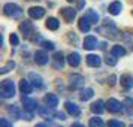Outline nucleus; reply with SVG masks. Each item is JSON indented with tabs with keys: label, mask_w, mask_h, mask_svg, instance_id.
Returning <instances> with one entry per match:
<instances>
[{
	"label": "nucleus",
	"mask_w": 133,
	"mask_h": 127,
	"mask_svg": "<svg viewBox=\"0 0 133 127\" xmlns=\"http://www.w3.org/2000/svg\"><path fill=\"white\" fill-rule=\"evenodd\" d=\"M97 31L103 35L105 37H108V39H118L120 37V31L117 29V25H115L114 21H111V19H103L102 25H99L97 27Z\"/></svg>",
	"instance_id": "nucleus-1"
},
{
	"label": "nucleus",
	"mask_w": 133,
	"mask_h": 127,
	"mask_svg": "<svg viewBox=\"0 0 133 127\" xmlns=\"http://www.w3.org/2000/svg\"><path fill=\"white\" fill-rule=\"evenodd\" d=\"M0 96L3 99H11L15 96V84L12 79H5L0 84Z\"/></svg>",
	"instance_id": "nucleus-2"
},
{
	"label": "nucleus",
	"mask_w": 133,
	"mask_h": 127,
	"mask_svg": "<svg viewBox=\"0 0 133 127\" xmlns=\"http://www.w3.org/2000/svg\"><path fill=\"white\" fill-rule=\"evenodd\" d=\"M3 12H5V15L9 17V18L17 19L23 15V9H21L18 5H15V3H6V5L3 6Z\"/></svg>",
	"instance_id": "nucleus-3"
},
{
	"label": "nucleus",
	"mask_w": 133,
	"mask_h": 127,
	"mask_svg": "<svg viewBox=\"0 0 133 127\" xmlns=\"http://www.w3.org/2000/svg\"><path fill=\"white\" fill-rule=\"evenodd\" d=\"M84 84L85 79L82 75H79V73L69 75V88L70 90H81V88H84Z\"/></svg>",
	"instance_id": "nucleus-4"
},
{
	"label": "nucleus",
	"mask_w": 133,
	"mask_h": 127,
	"mask_svg": "<svg viewBox=\"0 0 133 127\" xmlns=\"http://www.w3.org/2000/svg\"><path fill=\"white\" fill-rule=\"evenodd\" d=\"M106 109L112 114H117V112H121L124 109V103H120L117 99H108L106 102Z\"/></svg>",
	"instance_id": "nucleus-5"
},
{
	"label": "nucleus",
	"mask_w": 133,
	"mask_h": 127,
	"mask_svg": "<svg viewBox=\"0 0 133 127\" xmlns=\"http://www.w3.org/2000/svg\"><path fill=\"white\" fill-rule=\"evenodd\" d=\"M35 61H36L39 66H45V64H48L49 57H48L46 49H39V51H36V52H35Z\"/></svg>",
	"instance_id": "nucleus-6"
},
{
	"label": "nucleus",
	"mask_w": 133,
	"mask_h": 127,
	"mask_svg": "<svg viewBox=\"0 0 133 127\" xmlns=\"http://www.w3.org/2000/svg\"><path fill=\"white\" fill-rule=\"evenodd\" d=\"M60 14H61V17L64 18L66 23H72L73 19L76 18V11L73 8H61Z\"/></svg>",
	"instance_id": "nucleus-7"
},
{
	"label": "nucleus",
	"mask_w": 133,
	"mask_h": 127,
	"mask_svg": "<svg viewBox=\"0 0 133 127\" xmlns=\"http://www.w3.org/2000/svg\"><path fill=\"white\" fill-rule=\"evenodd\" d=\"M19 31L24 35V36H31L33 35V31H35V25H33V23H30V21H23L21 24H19Z\"/></svg>",
	"instance_id": "nucleus-8"
},
{
	"label": "nucleus",
	"mask_w": 133,
	"mask_h": 127,
	"mask_svg": "<svg viewBox=\"0 0 133 127\" xmlns=\"http://www.w3.org/2000/svg\"><path fill=\"white\" fill-rule=\"evenodd\" d=\"M45 15V8L42 6H33L29 9V17L33 19H41Z\"/></svg>",
	"instance_id": "nucleus-9"
},
{
	"label": "nucleus",
	"mask_w": 133,
	"mask_h": 127,
	"mask_svg": "<svg viewBox=\"0 0 133 127\" xmlns=\"http://www.w3.org/2000/svg\"><path fill=\"white\" fill-rule=\"evenodd\" d=\"M63 66H64V55L61 52H55L52 55V67L57 69V70H61Z\"/></svg>",
	"instance_id": "nucleus-10"
},
{
	"label": "nucleus",
	"mask_w": 133,
	"mask_h": 127,
	"mask_svg": "<svg viewBox=\"0 0 133 127\" xmlns=\"http://www.w3.org/2000/svg\"><path fill=\"white\" fill-rule=\"evenodd\" d=\"M23 106H24V111L27 112H33L37 109V102L35 99H29V97H23Z\"/></svg>",
	"instance_id": "nucleus-11"
},
{
	"label": "nucleus",
	"mask_w": 133,
	"mask_h": 127,
	"mask_svg": "<svg viewBox=\"0 0 133 127\" xmlns=\"http://www.w3.org/2000/svg\"><path fill=\"white\" fill-rule=\"evenodd\" d=\"M90 109H91V112L100 115V114H103V112H105V109H106V103L103 102V100H96L94 103H91Z\"/></svg>",
	"instance_id": "nucleus-12"
},
{
	"label": "nucleus",
	"mask_w": 133,
	"mask_h": 127,
	"mask_svg": "<svg viewBox=\"0 0 133 127\" xmlns=\"http://www.w3.org/2000/svg\"><path fill=\"white\" fill-rule=\"evenodd\" d=\"M64 108H66L67 114L72 115V117H79V115H81V109H79V106H76V105L72 103V102H66L64 103Z\"/></svg>",
	"instance_id": "nucleus-13"
},
{
	"label": "nucleus",
	"mask_w": 133,
	"mask_h": 127,
	"mask_svg": "<svg viewBox=\"0 0 133 127\" xmlns=\"http://www.w3.org/2000/svg\"><path fill=\"white\" fill-rule=\"evenodd\" d=\"M85 61H87V64H88L90 67H99L100 63H102V58H100L97 54H88L87 57H85Z\"/></svg>",
	"instance_id": "nucleus-14"
},
{
	"label": "nucleus",
	"mask_w": 133,
	"mask_h": 127,
	"mask_svg": "<svg viewBox=\"0 0 133 127\" xmlns=\"http://www.w3.org/2000/svg\"><path fill=\"white\" fill-rule=\"evenodd\" d=\"M43 102H45V105L49 106V108H55V106L58 105V97H57V94L48 93V94H45V97H43Z\"/></svg>",
	"instance_id": "nucleus-15"
},
{
	"label": "nucleus",
	"mask_w": 133,
	"mask_h": 127,
	"mask_svg": "<svg viewBox=\"0 0 133 127\" xmlns=\"http://www.w3.org/2000/svg\"><path fill=\"white\" fill-rule=\"evenodd\" d=\"M29 79H30V82L33 84V87H36V88H42L43 87V79L41 75L31 72V73H29Z\"/></svg>",
	"instance_id": "nucleus-16"
},
{
	"label": "nucleus",
	"mask_w": 133,
	"mask_h": 127,
	"mask_svg": "<svg viewBox=\"0 0 133 127\" xmlns=\"http://www.w3.org/2000/svg\"><path fill=\"white\" fill-rule=\"evenodd\" d=\"M51 109L52 108H49V106H41V108H37V112H39V115H41L42 118L51 120L52 117H55V112H52Z\"/></svg>",
	"instance_id": "nucleus-17"
},
{
	"label": "nucleus",
	"mask_w": 133,
	"mask_h": 127,
	"mask_svg": "<svg viewBox=\"0 0 133 127\" xmlns=\"http://www.w3.org/2000/svg\"><path fill=\"white\" fill-rule=\"evenodd\" d=\"M19 91L23 94H30L31 91H33V84H31L30 81H27V79H21L19 81Z\"/></svg>",
	"instance_id": "nucleus-18"
},
{
	"label": "nucleus",
	"mask_w": 133,
	"mask_h": 127,
	"mask_svg": "<svg viewBox=\"0 0 133 127\" xmlns=\"http://www.w3.org/2000/svg\"><path fill=\"white\" fill-rule=\"evenodd\" d=\"M66 61L70 64L72 67H78L79 63H81V55L78 54V52H70V54L67 55Z\"/></svg>",
	"instance_id": "nucleus-19"
},
{
	"label": "nucleus",
	"mask_w": 133,
	"mask_h": 127,
	"mask_svg": "<svg viewBox=\"0 0 133 127\" xmlns=\"http://www.w3.org/2000/svg\"><path fill=\"white\" fill-rule=\"evenodd\" d=\"M121 9H123V3L117 0V2H112V3L109 5V8H108V12L111 14V15H120Z\"/></svg>",
	"instance_id": "nucleus-20"
},
{
	"label": "nucleus",
	"mask_w": 133,
	"mask_h": 127,
	"mask_svg": "<svg viewBox=\"0 0 133 127\" xmlns=\"http://www.w3.org/2000/svg\"><path fill=\"white\" fill-rule=\"evenodd\" d=\"M97 46V39L94 36H87L84 39V48L91 51V49H94Z\"/></svg>",
	"instance_id": "nucleus-21"
},
{
	"label": "nucleus",
	"mask_w": 133,
	"mask_h": 127,
	"mask_svg": "<svg viewBox=\"0 0 133 127\" xmlns=\"http://www.w3.org/2000/svg\"><path fill=\"white\" fill-rule=\"evenodd\" d=\"M90 27H91V23L88 21V19L85 18V17H82V18H79V23H78V29L82 33H87V31H90Z\"/></svg>",
	"instance_id": "nucleus-22"
},
{
	"label": "nucleus",
	"mask_w": 133,
	"mask_h": 127,
	"mask_svg": "<svg viewBox=\"0 0 133 127\" xmlns=\"http://www.w3.org/2000/svg\"><path fill=\"white\" fill-rule=\"evenodd\" d=\"M45 25H46V29L48 30H52V31H55L58 27H60V23H58V19L57 18H54V17H51V18H48L46 19V23H45Z\"/></svg>",
	"instance_id": "nucleus-23"
},
{
	"label": "nucleus",
	"mask_w": 133,
	"mask_h": 127,
	"mask_svg": "<svg viewBox=\"0 0 133 127\" xmlns=\"http://www.w3.org/2000/svg\"><path fill=\"white\" fill-rule=\"evenodd\" d=\"M120 82L121 85L124 87V88H132L133 87V78L130 76V75H123L120 78Z\"/></svg>",
	"instance_id": "nucleus-24"
},
{
	"label": "nucleus",
	"mask_w": 133,
	"mask_h": 127,
	"mask_svg": "<svg viewBox=\"0 0 133 127\" xmlns=\"http://www.w3.org/2000/svg\"><path fill=\"white\" fill-rule=\"evenodd\" d=\"M84 17L88 19L90 23H97V21H99V15H97V12L96 11H93V9H88V11L85 12Z\"/></svg>",
	"instance_id": "nucleus-25"
},
{
	"label": "nucleus",
	"mask_w": 133,
	"mask_h": 127,
	"mask_svg": "<svg viewBox=\"0 0 133 127\" xmlns=\"http://www.w3.org/2000/svg\"><path fill=\"white\" fill-rule=\"evenodd\" d=\"M111 52L120 58V57H124V55H126V48H124V46H120V45H115V46H112Z\"/></svg>",
	"instance_id": "nucleus-26"
},
{
	"label": "nucleus",
	"mask_w": 133,
	"mask_h": 127,
	"mask_svg": "<svg viewBox=\"0 0 133 127\" xmlns=\"http://www.w3.org/2000/svg\"><path fill=\"white\" fill-rule=\"evenodd\" d=\"M93 94H94V91L91 90V88H85V90L81 91V96H79V99H81L82 102H87V100H90L91 97H93Z\"/></svg>",
	"instance_id": "nucleus-27"
},
{
	"label": "nucleus",
	"mask_w": 133,
	"mask_h": 127,
	"mask_svg": "<svg viewBox=\"0 0 133 127\" xmlns=\"http://www.w3.org/2000/svg\"><path fill=\"white\" fill-rule=\"evenodd\" d=\"M88 127H105V123H103L102 118L93 117V118H90V121H88Z\"/></svg>",
	"instance_id": "nucleus-28"
},
{
	"label": "nucleus",
	"mask_w": 133,
	"mask_h": 127,
	"mask_svg": "<svg viewBox=\"0 0 133 127\" xmlns=\"http://www.w3.org/2000/svg\"><path fill=\"white\" fill-rule=\"evenodd\" d=\"M8 112L12 115L14 120H19V117H21V112H19V109L17 108V106H14V105L8 106Z\"/></svg>",
	"instance_id": "nucleus-29"
},
{
	"label": "nucleus",
	"mask_w": 133,
	"mask_h": 127,
	"mask_svg": "<svg viewBox=\"0 0 133 127\" xmlns=\"http://www.w3.org/2000/svg\"><path fill=\"white\" fill-rule=\"evenodd\" d=\"M14 67H15V61H8L6 64H5V66L2 67V69H0V73H2V75H5V73H8V72H11V70H12Z\"/></svg>",
	"instance_id": "nucleus-30"
},
{
	"label": "nucleus",
	"mask_w": 133,
	"mask_h": 127,
	"mask_svg": "<svg viewBox=\"0 0 133 127\" xmlns=\"http://www.w3.org/2000/svg\"><path fill=\"white\" fill-rule=\"evenodd\" d=\"M41 46L43 49H48V51H54L55 48L54 42H51V41H41Z\"/></svg>",
	"instance_id": "nucleus-31"
},
{
	"label": "nucleus",
	"mask_w": 133,
	"mask_h": 127,
	"mask_svg": "<svg viewBox=\"0 0 133 127\" xmlns=\"http://www.w3.org/2000/svg\"><path fill=\"white\" fill-rule=\"evenodd\" d=\"M117 58H118V57L111 52V54H109L108 57L105 58V61H106V64H108V66H115V64H117V61H118Z\"/></svg>",
	"instance_id": "nucleus-32"
},
{
	"label": "nucleus",
	"mask_w": 133,
	"mask_h": 127,
	"mask_svg": "<svg viewBox=\"0 0 133 127\" xmlns=\"http://www.w3.org/2000/svg\"><path fill=\"white\" fill-rule=\"evenodd\" d=\"M123 39L127 45H132L133 46V33H123Z\"/></svg>",
	"instance_id": "nucleus-33"
},
{
	"label": "nucleus",
	"mask_w": 133,
	"mask_h": 127,
	"mask_svg": "<svg viewBox=\"0 0 133 127\" xmlns=\"http://www.w3.org/2000/svg\"><path fill=\"white\" fill-rule=\"evenodd\" d=\"M108 127H126L124 126V123L120 120H111L108 123Z\"/></svg>",
	"instance_id": "nucleus-34"
},
{
	"label": "nucleus",
	"mask_w": 133,
	"mask_h": 127,
	"mask_svg": "<svg viewBox=\"0 0 133 127\" xmlns=\"http://www.w3.org/2000/svg\"><path fill=\"white\" fill-rule=\"evenodd\" d=\"M9 41H11V43H12L14 46H17V45L19 43V39H18V36H17L15 33H12V35H11V37H9Z\"/></svg>",
	"instance_id": "nucleus-35"
},
{
	"label": "nucleus",
	"mask_w": 133,
	"mask_h": 127,
	"mask_svg": "<svg viewBox=\"0 0 133 127\" xmlns=\"http://www.w3.org/2000/svg\"><path fill=\"white\" fill-rule=\"evenodd\" d=\"M0 127H12V123L6 118H2L0 120Z\"/></svg>",
	"instance_id": "nucleus-36"
},
{
	"label": "nucleus",
	"mask_w": 133,
	"mask_h": 127,
	"mask_svg": "<svg viewBox=\"0 0 133 127\" xmlns=\"http://www.w3.org/2000/svg\"><path fill=\"white\" fill-rule=\"evenodd\" d=\"M124 105H126L124 108H133V100L130 97H126V99H124Z\"/></svg>",
	"instance_id": "nucleus-37"
},
{
	"label": "nucleus",
	"mask_w": 133,
	"mask_h": 127,
	"mask_svg": "<svg viewBox=\"0 0 133 127\" xmlns=\"http://www.w3.org/2000/svg\"><path fill=\"white\" fill-rule=\"evenodd\" d=\"M67 39H69V41H70V42H78V37H76V35H75V33H67Z\"/></svg>",
	"instance_id": "nucleus-38"
},
{
	"label": "nucleus",
	"mask_w": 133,
	"mask_h": 127,
	"mask_svg": "<svg viewBox=\"0 0 133 127\" xmlns=\"http://www.w3.org/2000/svg\"><path fill=\"white\" fill-rule=\"evenodd\" d=\"M115 81H117V78H115L114 75H111V76H109V85H111V87L115 85Z\"/></svg>",
	"instance_id": "nucleus-39"
},
{
	"label": "nucleus",
	"mask_w": 133,
	"mask_h": 127,
	"mask_svg": "<svg viewBox=\"0 0 133 127\" xmlns=\"http://www.w3.org/2000/svg\"><path fill=\"white\" fill-rule=\"evenodd\" d=\"M55 117L60 118V120H66V115L63 114V112H55Z\"/></svg>",
	"instance_id": "nucleus-40"
},
{
	"label": "nucleus",
	"mask_w": 133,
	"mask_h": 127,
	"mask_svg": "<svg viewBox=\"0 0 133 127\" xmlns=\"http://www.w3.org/2000/svg\"><path fill=\"white\" fill-rule=\"evenodd\" d=\"M85 6V0H79L78 2V9H82Z\"/></svg>",
	"instance_id": "nucleus-41"
},
{
	"label": "nucleus",
	"mask_w": 133,
	"mask_h": 127,
	"mask_svg": "<svg viewBox=\"0 0 133 127\" xmlns=\"http://www.w3.org/2000/svg\"><path fill=\"white\" fill-rule=\"evenodd\" d=\"M72 127H85V126H84V124H81V123H73Z\"/></svg>",
	"instance_id": "nucleus-42"
},
{
	"label": "nucleus",
	"mask_w": 133,
	"mask_h": 127,
	"mask_svg": "<svg viewBox=\"0 0 133 127\" xmlns=\"http://www.w3.org/2000/svg\"><path fill=\"white\" fill-rule=\"evenodd\" d=\"M36 127H48L46 124H43V123H39V124H36Z\"/></svg>",
	"instance_id": "nucleus-43"
},
{
	"label": "nucleus",
	"mask_w": 133,
	"mask_h": 127,
	"mask_svg": "<svg viewBox=\"0 0 133 127\" xmlns=\"http://www.w3.org/2000/svg\"><path fill=\"white\" fill-rule=\"evenodd\" d=\"M67 2H70V3H72V2H75V0H67Z\"/></svg>",
	"instance_id": "nucleus-44"
},
{
	"label": "nucleus",
	"mask_w": 133,
	"mask_h": 127,
	"mask_svg": "<svg viewBox=\"0 0 133 127\" xmlns=\"http://www.w3.org/2000/svg\"><path fill=\"white\" fill-rule=\"evenodd\" d=\"M130 127H133V124H130Z\"/></svg>",
	"instance_id": "nucleus-45"
},
{
	"label": "nucleus",
	"mask_w": 133,
	"mask_h": 127,
	"mask_svg": "<svg viewBox=\"0 0 133 127\" xmlns=\"http://www.w3.org/2000/svg\"><path fill=\"white\" fill-rule=\"evenodd\" d=\"M132 14H133V11H132Z\"/></svg>",
	"instance_id": "nucleus-46"
}]
</instances>
